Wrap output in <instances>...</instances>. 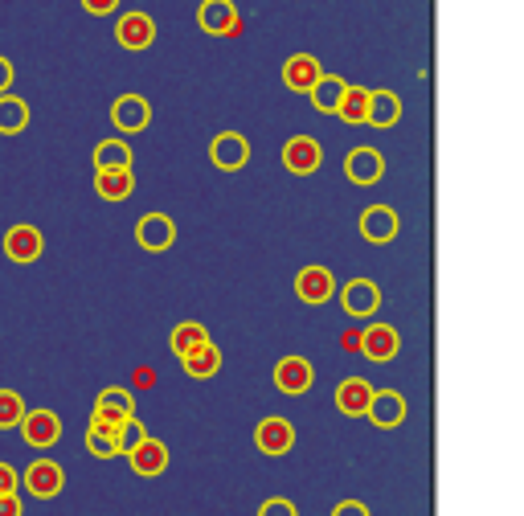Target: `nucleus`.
<instances>
[{
  "label": "nucleus",
  "mask_w": 524,
  "mask_h": 516,
  "mask_svg": "<svg viewBox=\"0 0 524 516\" xmlns=\"http://www.w3.org/2000/svg\"><path fill=\"white\" fill-rule=\"evenodd\" d=\"M365 107H369V91H365V86H344V95H340V103H336V115H340L344 123L361 127V123H365Z\"/></svg>",
  "instance_id": "cd10ccee"
},
{
  "label": "nucleus",
  "mask_w": 524,
  "mask_h": 516,
  "mask_svg": "<svg viewBox=\"0 0 524 516\" xmlns=\"http://www.w3.org/2000/svg\"><path fill=\"white\" fill-rule=\"evenodd\" d=\"M82 9L91 13V17H107V13L119 9V0H82Z\"/></svg>",
  "instance_id": "f704fd0d"
},
{
  "label": "nucleus",
  "mask_w": 524,
  "mask_h": 516,
  "mask_svg": "<svg viewBox=\"0 0 524 516\" xmlns=\"http://www.w3.org/2000/svg\"><path fill=\"white\" fill-rule=\"evenodd\" d=\"M0 516H21V500H17V492H13V496H0Z\"/></svg>",
  "instance_id": "e433bc0d"
},
{
  "label": "nucleus",
  "mask_w": 524,
  "mask_h": 516,
  "mask_svg": "<svg viewBox=\"0 0 524 516\" xmlns=\"http://www.w3.org/2000/svg\"><path fill=\"white\" fill-rule=\"evenodd\" d=\"M320 160H324V148L312 136H291L283 144V168L295 172V177H312V172L320 168Z\"/></svg>",
  "instance_id": "39448f33"
},
{
  "label": "nucleus",
  "mask_w": 524,
  "mask_h": 516,
  "mask_svg": "<svg viewBox=\"0 0 524 516\" xmlns=\"http://www.w3.org/2000/svg\"><path fill=\"white\" fill-rule=\"evenodd\" d=\"M332 516H369V508H365L361 500H340V504L332 508Z\"/></svg>",
  "instance_id": "c9c22d12"
},
{
  "label": "nucleus",
  "mask_w": 524,
  "mask_h": 516,
  "mask_svg": "<svg viewBox=\"0 0 524 516\" xmlns=\"http://www.w3.org/2000/svg\"><path fill=\"white\" fill-rule=\"evenodd\" d=\"M136 242L152 254H164L172 242H177V222L168 213H144L140 226H136Z\"/></svg>",
  "instance_id": "f8f14e48"
},
{
  "label": "nucleus",
  "mask_w": 524,
  "mask_h": 516,
  "mask_svg": "<svg viewBox=\"0 0 524 516\" xmlns=\"http://www.w3.org/2000/svg\"><path fill=\"white\" fill-rule=\"evenodd\" d=\"M197 25L213 37H226L238 29V5L234 0H201V9H197Z\"/></svg>",
  "instance_id": "f3484780"
},
{
  "label": "nucleus",
  "mask_w": 524,
  "mask_h": 516,
  "mask_svg": "<svg viewBox=\"0 0 524 516\" xmlns=\"http://www.w3.org/2000/svg\"><path fill=\"white\" fill-rule=\"evenodd\" d=\"M127 459H131V471H136V476L152 480V476H164V467H168V447H164L160 439L148 435L140 447L127 451Z\"/></svg>",
  "instance_id": "412c9836"
},
{
  "label": "nucleus",
  "mask_w": 524,
  "mask_h": 516,
  "mask_svg": "<svg viewBox=\"0 0 524 516\" xmlns=\"http://www.w3.org/2000/svg\"><path fill=\"white\" fill-rule=\"evenodd\" d=\"M209 160L222 168V172H238V168H246V160H250V140L238 136V132H217L213 144H209Z\"/></svg>",
  "instance_id": "9b49d317"
},
{
  "label": "nucleus",
  "mask_w": 524,
  "mask_h": 516,
  "mask_svg": "<svg viewBox=\"0 0 524 516\" xmlns=\"http://www.w3.org/2000/svg\"><path fill=\"white\" fill-rule=\"evenodd\" d=\"M344 177L353 181V185H361V189L377 185L385 177V156L377 148H353V152L344 156Z\"/></svg>",
  "instance_id": "423d86ee"
},
{
  "label": "nucleus",
  "mask_w": 524,
  "mask_h": 516,
  "mask_svg": "<svg viewBox=\"0 0 524 516\" xmlns=\"http://www.w3.org/2000/svg\"><path fill=\"white\" fill-rule=\"evenodd\" d=\"M295 295L303 299V304H328V299L336 295V279H332V271L328 267H320V263H312V267H303L299 275H295Z\"/></svg>",
  "instance_id": "9d476101"
},
{
  "label": "nucleus",
  "mask_w": 524,
  "mask_h": 516,
  "mask_svg": "<svg viewBox=\"0 0 524 516\" xmlns=\"http://www.w3.org/2000/svg\"><path fill=\"white\" fill-rule=\"evenodd\" d=\"M365 418L381 430H393V426H402L406 422V398L398 390H373V402L365 410Z\"/></svg>",
  "instance_id": "6ab92c4d"
},
{
  "label": "nucleus",
  "mask_w": 524,
  "mask_h": 516,
  "mask_svg": "<svg viewBox=\"0 0 524 516\" xmlns=\"http://www.w3.org/2000/svg\"><path fill=\"white\" fill-rule=\"evenodd\" d=\"M127 418H136V398L123 385H111L95 398V410H91V426H103V430H119Z\"/></svg>",
  "instance_id": "f257e3e1"
},
{
  "label": "nucleus",
  "mask_w": 524,
  "mask_h": 516,
  "mask_svg": "<svg viewBox=\"0 0 524 516\" xmlns=\"http://www.w3.org/2000/svg\"><path fill=\"white\" fill-rule=\"evenodd\" d=\"M21 488V476L13 471V463H0V496H13Z\"/></svg>",
  "instance_id": "72a5a7b5"
},
{
  "label": "nucleus",
  "mask_w": 524,
  "mask_h": 516,
  "mask_svg": "<svg viewBox=\"0 0 524 516\" xmlns=\"http://www.w3.org/2000/svg\"><path fill=\"white\" fill-rule=\"evenodd\" d=\"M9 86H13V62H9V58H0V95H5Z\"/></svg>",
  "instance_id": "4c0bfd02"
},
{
  "label": "nucleus",
  "mask_w": 524,
  "mask_h": 516,
  "mask_svg": "<svg viewBox=\"0 0 524 516\" xmlns=\"http://www.w3.org/2000/svg\"><path fill=\"white\" fill-rule=\"evenodd\" d=\"M41 250H46V238H41V230L29 226V222H21V226H13L5 234V254L13 258V263H37Z\"/></svg>",
  "instance_id": "a211bd4d"
},
{
  "label": "nucleus",
  "mask_w": 524,
  "mask_h": 516,
  "mask_svg": "<svg viewBox=\"0 0 524 516\" xmlns=\"http://www.w3.org/2000/svg\"><path fill=\"white\" fill-rule=\"evenodd\" d=\"M340 304H344V312L353 316V320H369L381 308V287L373 279H353V283H344Z\"/></svg>",
  "instance_id": "20e7f679"
},
{
  "label": "nucleus",
  "mask_w": 524,
  "mask_h": 516,
  "mask_svg": "<svg viewBox=\"0 0 524 516\" xmlns=\"http://www.w3.org/2000/svg\"><path fill=\"white\" fill-rule=\"evenodd\" d=\"M21 418H25V398L17 390H0V430L21 426Z\"/></svg>",
  "instance_id": "7c9ffc66"
},
{
  "label": "nucleus",
  "mask_w": 524,
  "mask_h": 516,
  "mask_svg": "<svg viewBox=\"0 0 524 516\" xmlns=\"http://www.w3.org/2000/svg\"><path fill=\"white\" fill-rule=\"evenodd\" d=\"M320 74H324V66H320L316 54H291L283 62V86H287V91H295V95H308Z\"/></svg>",
  "instance_id": "dca6fc26"
},
{
  "label": "nucleus",
  "mask_w": 524,
  "mask_h": 516,
  "mask_svg": "<svg viewBox=\"0 0 524 516\" xmlns=\"http://www.w3.org/2000/svg\"><path fill=\"white\" fill-rule=\"evenodd\" d=\"M115 37H119V46L123 50H148L152 41H156V21L148 13H123L119 25H115Z\"/></svg>",
  "instance_id": "4468645a"
},
{
  "label": "nucleus",
  "mask_w": 524,
  "mask_h": 516,
  "mask_svg": "<svg viewBox=\"0 0 524 516\" xmlns=\"http://www.w3.org/2000/svg\"><path fill=\"white\" fill-rule=\"evenodd\" d=\"M205 340H209L205 324H197V320H185V324H177V328H172V336H168V349L177 353V357H189L193 349H201Z\"/></svg>",
  "instance_id": "bb28decb"
},
{
  "label": "nucleus",
  "mask_w": 524,
  "mask_h": 516,
  "mask_svg": "<svg viewBox=\"0 0 524 516\" xmlns=\"http://www.w3.org/2000/svg\"><path fill=\"white\" fill-rule=\"evenodd\" d=\"M95 193L103 201H127L136 193V172L131 168H99L95 172Z\"/></svg>",
  "instance_id": "4be33fe9"
},
{
  "label": "nucleus",
  "mask_w": 524,
  "mask_h": 516,
  "mask_svg": "<svg viewBox=\"0 0 524 516\" xmlns=\"http://www.w3.org/2000/svg\"><path fill=\"white\" fill-rule=\"evenodd\" d=\"M99 168H131V144L127 140H103L95 148V172Z\"/></svg>",
  "instance_id": "c85d7f7f"
},
{
  "label": "nucleus",
  "mask_w": 524,
  "mask_h": 516,
  "mask_svg": "<svg viewBox=\"0 0 524 516\" xmlns=\"http://www.w3.org/2000/svg\"><path fill=\"white\" fill-rule=\"evenodd\" d=\"M254 447H258L262 455H271V459L287 455V451L295 447V426H291L287 418H279V414L262 418V422L254 426Z\"/></svg>",
  "instance_id": "7ed1b4c3"
},
{
  "label": "nucleus",
  "mask_w": 524,
  "mask_h": 516,
  "mask_svg": "<svg viewBox=\"0 0 524 516\" xmlns=\"http://www.w3.org/2000/svg\"><path fill=\"white\" fill-rule=\"evenodd\" d=\"M398 230H402V218H398V213H393L389 205H369V209L361 213V234H365V242H373V246L393 242V238H398Z\"/></svg>",
  "instance_id": "ddd939ff"
},
{
  "label": "nucleus",
  "mask_w": 524,
  "mask_h": 516,
  "mask_svg": "<svg viewBox=\"0 0 524 516\" xmlns=\"http://www.w3.org/2000/svg\"><path fill=\"white\" fill-rule=\"evenodd\" d=\"M29 127V103L21 95H0V136H17Z\"/></svg>",
  "instance_id": "b1692460"
},
{
  "label": "nucleus",
  "mask_w": 524,
  "mask_h": 516,
  "mask_svg": "<svg viewBox=\"0 0 524 516\" xmlns=\"http://www.w3.org/2000/svg\"><path fill=\"white\" fill-rule=\"evenodd\" d=\"M398 349H402V332L393 328V324H369L365 328V336H361V353L369 357V361H393L398 357Z\"/></svg>",
  "instance_id": "2eb2a0df"
},
{
  "label": "nucleus",
  "mask_w": 524,
  "mask_h": 516,
  "mask_svg": "<svg viewBox=\"0 0 524 516\" xmlns=\"http://www.w3.org/2000/svg\"><path fill=\"white\" fill-rule=\"evenodd\" d=\"M21 435H25L29 447L46 451V447H54V443L62 439V422H58L54 410H25V418H21Z\"/></svg>",
  "instance_id": "0eeeda50"
},
{
  "label": "nucleus",
  "mask_w": 524,
  "mask_h": 516,
  "mask_svg": "<svg viewBox=\"0 0 524 516\" xmlns=\"http://www.w3.org/2000/svg\"><path fill=\"white\" fill-rule=\"evenodd\" d=\"M275 385H279V394H287V398L308 394L312 385H316L312 361H303V357H283V361L275 365Z\"/></svg>",
  "instance_id": "1a4fd4ad"
},
{
  "label": "nucleus",
  "mask_w": 524,
  "mask_h": 516,
  "mask_svg": "<svg viewBox=\"0 0 524 516\" xmlns=\"http://www.w3.org/2000/svg\"><path fill=\"white\" fill-rule=\"evenodd\" d=\"M344 86H348V82H344L340 74H328V70H324V74L316 78V86L308 91V99H312L316 111L328 115V111H336V103H340V95H344Z\"/></svg>",
  "instance_id": "a878e982"
},
{
  "label": "nucleus",
  "mask_w": 524,
  "mask_h": 516,
  "mask_svg": "<svg viewBox=\"0 0 524 516\" xmlns=\"http://www.w3.org/2000/svg\"><path fill=\"white\" fill-rule=\"evenodd\" d=\"M369 402H373V385H369L365 377H344V381L336 385V410H340L344 418H365Z\"/></svg>",
  "instance_id": "aec40b11"
},
{
  "label": "nucleus",
  "mask_w": 524,
  "mask_h": 516,
  "mask_svg": "<svg viewBox=\"0 0 524 516\" xmlns=\"http://www.w3.org/2000/svg\"><path fill=\"white\" fill-rule=\"evenodd\" d=\"M144 439H148V430H144L140 418H127V422L115 430V447H119V455H127L131 447H140Z\"/></svg>",
  "instance_id": "2f4dec72"
},
{
  "label": "nucleus",
  "mask_w": 524,
  "mask_h": 516,
  "mask_svg": "<svg viewBox=\"0 0 524 516\" xmlns=\"http://www.w3.org/2000/svg\"><path fill=\"white\" fill-rule=\"evenodd\" d=\"M258 516H299V508H295L287 496H271L267 504L258 508Z\"/></svg>",
  "instance_id": "473e14b6"
},
{
  "label": "nucleus",
  "mask_w": 524,
  "mask_h": 516,
  "mask_svg": "<svg viewBox=\"0 0 524 516\" xmlns=\"http://www.w3.org/2000/svg\"><path fill=\"white\" fill-rule=\"evenodd\" d=\"M21 484H25V492L37 496V500H54V496L66 488V471H62L58 459H37V463L25 467Z\"/></svg>",
  "instance_id": "f03ea898"
},
{
  "label": "nucleus",
  "mask_w": 524,
  "mask_h": 516,
  "mask_svg": "<svg viewBox=\"0 0 524 516\" xmlns=\"http://www.w3.org/2000/svg\"><path fill=\"white\" fill-rule=\"evenodd\" d=\"M111 123L119 127L123 136H136L152 123V103L144 95H119L111 107Z\"/></svg>",
  "instance_id": "6e6552de"
},
{
  "label": "nucleus",
  "mask_w": 524,
  "mask_h": 516,
  "mask_svg": "<svg viewBox=\"0 0 524 516\" xmlns=\"http://www.w3.org/2000/svg\"><path fill=\"white\" fill-rule=\"evenodd\" d=\"M86 451L95 459H115L119 447H115V430H103V426H91L86 430Z\"/></svg>",
  "instance_id": "c756f323"
},
{
  "label": "nucleus",
  "mask_w": 524,
  "mask_h": 516,
  "mask_svg": "<svg viewBox=\"0 0 524 516\" xmlns=\"http://www.w3.org/2000/svg\"><path fill=\"white\" fill-rule=\"evenodd\" d=\"M402 119V99L393 91H369V107H365V123L369 127H393Z\"/></svg>",
  "instance_id": "5701e85b"
},
{
  "label": "nucleus",
  "mask_w": 524,
  "mask_h": 516,
  "mask_svg": "<svg viewBox=\"0 0 524 516\" xmlns=\"http://www.w3.org/2000/svg\"><path fill=\"white\" fill-rule=\"evenodd\" d=\"M185 361V373L189 377H197V381H205V377H213L217 369H222V349H217L213 340H205L201 349H193L189 357H181Z\"/></svg>",
  "instance_id": "393cba45"
}]
</instances>
